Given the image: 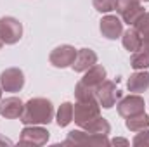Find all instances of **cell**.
I'll use <instances>...</instances> for the list:
<instances>
[{"label":"cell","mask_w":149,"mask_h":147,"mask_svg":"<svg viewBox=\"0 0 149 147\" xmlns=\"http://www.w3.org/2000/svg\"><path fill=\"white\" fill-rule=\"evenodd\" d=\"M54 119V106L49 99L35 97L24 104V111L19 118L23 125H49Z\"/></svg>","instance_id":"obj_1"},{"label":"cell","mask_w":149,"mask_h":147,"mask_svg":"<svg viewBox=\"0 0 149 147\" xmlns=\"http://www.w3.org/2000/svg\"><path fill=\"white\" fill-rule=\"evenodd\" d=\"M97 116H101V106L97 99L76 101V104L73 106V121L80 128H83V125H87Z\"/></svg>","instance_id":"obj_2"},{"label":"cell","mask_w":149,"mask_h":147,"mask_svg":"<svg viewBox=\"0 0 149 147\" xmlns=\"http://www.w3.org/2000/svg\"><path fill=\"white\" fill-rule=\"evenodd\" d=\"M23 37V24L12 16L0 17V38L5 45H14Z\"/></svg>","instance_id":"obj_3"},{"label":"cell","mask_w":149,"mask_h":147,"mask_svg":"<svg viewBox=\"0 0 149 147\" xmlns=\"http://www.w3.org/2000/svg\"><path fill=\"white\" fill-rule=\"evenodd\" d=\"M95 99L99 102L101 107L104 109H111L113 106L116 104V101L120 99V90L116 88V83L104 80L97 88H95Z\"/></svg>","instance_id":"obj_4"},{"label":"cell","mask_w":149,"mask_h":147,"mask_svg":"<svg viewBox=\"0 0 149 147\" xmlns=\"http://www.w3.org/2000/svg\"><path fill=\"white\" fill-rule=\"evenodd\" d=\"M49 140V132L42 125H24L19 142L26 146H45Z\"/></svg>","instance_id":"obj_5"},{"label":"cell","mask_w":149,"mask_h":147,"mask_svg":"<svg viewBox=\"0 0 149 147\" xmlns=\"http://www.w3.org/2000/svg\"><path fill=\"white\" fill-rule=\"evenodd\" d=\"M0 87L3 92H19L24 87V73L19 68H7L0 73Z\"/></svg>","instance_id":"obj_6"},{"label":"cell","mask_w":149,"mask_h":147,"mask_svg":"<svg viewBox=\"0 0 149 147\" xmlns=\"http://www.w3.org/2000/svg\"><path fill=\"white\" fill-rule=\"evenodd\" d=\"M116 109H118V114L121 118H130V116H135L139 112H144L146 102H144V99L139 94H132V95L123 97L116 104Z\"/></svg>","instance_id":"obj_7"},{"label":"cell","mask_w":149,"mask_h":147,"mask_svg":"<svg viewBox=\"0 0 149 147\" xmlns=\"http://www.w3.org/2000/svg\"><path fill=\"white\" fill-rule=\"evenodd\" d=\"M76 52L78 50L74 49L73 45H59V47H56L50 52L49 61H50V64L54 68L63 69V68H68V66L73 64L74 57H76Z\"/></svg>","instance_id":"obj_8"},{"label":"cell","mask_w":149,"mask_h":147,"mask_svg":"<svg viewBox=\"0 0 149 147\" xmlns=\"http://www.w3.org/2000/svg\"><path fill=\"white\" fill-rule=\"evenodd\" d=\"M63 144H90V146H109L111 142L108 140V135H94L88 132H81V130H73L68 133V139Z\"/></svg>","instance_id":"obj_9"},{"label":"cell","mask_w":149,"mask_h":147,"mask_svg":"<svg viewBox=\"0 0 149 147\" xmlns=\"http://www.w3.org/2000/svg\"><path fill=\"white\" fill-rule=\"evenodd\" d=\"M24 111V102L19 97L0 99V116L5 119H17Z\"/></svg>","instance_id":"obj_10"},{"label":"cell","mask_w":149,"mask_h":147,"mask_svg":"<svg viewBox=\"0 0 149 147\" xmlns=\"http://www.w3.org/2000/svg\"><path fill=\"white\" fill-rule=\"evenodd\" d=\"M99 30L102 33V37H106L108 40H116V38L121 37L123 33V21L116 16H104L101 19V24H99Z\"/></svg>","instance_id":"obj_11"},{"label":"cell","mask_w":149,"mask_h":147,"mask_svg":"<svg viewBox=\"0 0 149 147\" xmlns=\"http://www.w3.org/2000/svg\"><path fill=\"white\" fill-rule=\"evenodd\" d=\"M94 64H97V54L92 49H80L76 52V57H74L71 68L74 73H85Z\"/></svg>","instance_id":"obj_12"},{"label":"cell","mask_w":149,"mask_h":147,"mask_svg":"<svg viewBox=\"0 0 149 147\" xmlns=\"http://www.w3.org/2000/svg\"><path fill=\"white\" fill-rule=\"evenodd\" d=\"M127 88H128L130 92H134V94H142V92H146L149 88V73L144 71V69L134 73L128 78V81H127Z\"/></svg>","instance_id":"obj_13"},{"label":"cell","mask_w":149,"mask_h":147,"mask_svg":"<svg viewBox=\"0 0 149 147\" xmlns=\"http://www.w3.org/2000/svg\"><path fill=\"white\" fill-rule=\"evenodd\" d=\"M106 80V69L101 66V64H94L90 69H87L85 74H83V78H81V81L87 85V87H90V88H97L102 81Z\"/></svg>","instance_id":"obj_14"},{"label":"cell","mask_w":149,"mask_h":147,"mask_svg":"<svg viewBox=\"0 0 149 147\" xmlns=\"http://www.w3.org/2000/svg\"><path fill=\"white\" fill-rule=\"evenodd\" d=\"M121 43L128 52H137L142 49V35L132 26L125 33H121Z\"/></svg>","instance_id":"obj_15"},{"label":"cell","mask_w":149,"mask_h":147,"mask_svg":"<svg viewBox=\"0 0 149 147\" xmlns=\"http://www.w3.org/2000/svg\"><path fill=\"white\" fill-rule=\"evenodd\" d=\"M83 130L88 132V133H94V135H108L111 132V125H109L108 119L97 116L92 121H88L87 125H83Z\"/></svg>","instance_id":"obj_16"},{"label":"cell","mask_w":149,"mask_h":147,"mask_svg":"<svg viewBox=\"0 0 149 147\" xmlns=\"http://www.w3.org/2000/svg\"><path fill=\"white\" fill-rule=\"evenodd\" d=\"M125 126H127L130 132L146 130V128H149V116L146 114V111H144V112H139V114H135V116H130V118H127Z\"/></svg>","instance_id":"obj_17"},{"label":"cell","mask_w":149,"mask_h":147,"mask_svg":"<svg viewBox=\"0 0 149 147\" xmlns=\"http://www.w3.org/2000/svg\"><path fill=\"white\" fill-rule=\"evenodd\" d=\"M71 121H73V104L63 102L57 109V114H56V123L63 128V126H68Z\"/></svg>","instance_id":"obj_18"},{"label":"cell","mask_w":149,"mask_h":147,"mask_svg":"<svg viewBox=\"0 0 149 147\" xmlns=\"http://www.w3.org/2000/svg\"><path fill=\"white\" fill-rule=\"evenodd\" d=\"M130 66L135 69V71H141V69H148L149 68V52L141 49L137 52L132 54L130 57Z\"/></svg>","instance_id":"obj_19"},{"label":"cell","mask_w":149,"mask_h":147,"mask_svg":"<svg viewBox=\"0 0 149 147\" xmlns=\"http://www.w3.org/2000/svg\"><path fill=\"white\" fill-rule=\"evenodd\" d=\"M74 97H76V101H88V99H95V90L94 88H90V87H87L81 80L76 83V87H74Z\"/></svg>","instance_id":"obj_20"},{"label":"cell","mask_w":149,"mask_h":147,"mask_svg":"<svg viewBox=\"0 0 149 147\" xmlns=\"http://www.w3.org/2000/svg\"><path fill=\"white\" fill-rule=\"evenodd\" d=\"M141 5V0H116L114 3V10L120 14V16H125L127 12H130L132 9L139 7Z\"/></svg>","instance_id":"obj_21"},{"label":"cell","mask_w":149,"mask_h":147,"mask_svg":"<svg viewBox=\"0 0 149 147\" xmlns=\"http://www.w3.org/2000/svg\"><path fill=\"white\" fill-rule=\"evenodd\" d=\"M92 3H94V9H95V10L108 14V12L114 10V3H116V0H92Z\"/></svg>","instance_id":"obj_22"},{"label":"cell","mask_w":149,"mask_h":147,"mask_svg":"<svg viewBox=\"0 0 149 147\" xmlns=\"http://www.w3.org/2000/svg\"><path fill=\"white\" fill-rule=\"evenodd\" d=\"M134 28H135L142 37L149 35V12H144V14L139 17V21L134 24Z\"/></svg>","instance_id":"obj_23"},{"label":"cell","mask_w":149,"mask_h":147,"mask_svg":"<svg viewBox=\"0 0 149 147\" xmlns=\"http://www.w3.org/2000/svg\"><path fill=\"white\" fill-rule=\"evenodd\" d=\"M132 144L137 146V147H149V128L137 132V135L134 137Z\"/></svg>","instance_id":"obj_24"},{"label":"cell","mask_w":149,"mask_h":147,"mask_svg":"<svg viewBox=\"0 0 149 147\" xmlns=\"http://www.w3.org/2000/svg\"><path fill=\"white\" fill-rule=\"evenodd\" d=\"M113 146H128V140H125V139H113V140H109Z\"/></svg>","instance_id":"obj_25"},{"label":"cell","mask_w":149,"mask_h":147,"mask_svg":"<svg viewBox=\"0 0 149 147\" xmlns=\"http://www.w3.org/2000/svg\"><path fill=\"white\" fill-rule=\"evenodd\" d=\"M142 49H144V50H148V52H149V35H146V37H142Z\"/></svg>","instance_id":"obj_26"},{"label":"cell","mask_w":149,"mask_h":147,"mask_svg":"<svg viewBox=\"0 0 149 147\" xmlns=\"http://www.w3.org/2000/svg\"><path fill=\"white\" fill-rule=\"evenodd\" d=\"M2 47H3V42H2V38H0V49H2Z\"/></svg>","instance_id":"obj_27"},{"label":"cell","mask_w":149,"mask_h":147,"mask_svg":"<svg viewBox=\"0 0 149 147\" xmlns=\"http://www.w3.org/2000/svg\"><path fill=\"white\" fill-rule=\"evenodd\" d=\"M0 99H2V87H0Z\"/></svg>","instance_id":"obj_28"},{"label":"cell","mask_w":149,"mask_h":147,"mask_svg":"<svg viewBox=\"0 0 149 147\" xmlns=\"http://www.w3.org/2000/svg\"><path fill=\"white\" fill-rule=\"evenodd\" d=\"M141 2H142V0H141ZM144 2H149V0H144Z\"/></svg>","instance_id":"obj_29"}]
</instances>
